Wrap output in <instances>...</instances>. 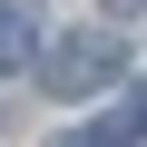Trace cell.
I'll return each mask as SVG.
<instances>
[{
	"mask_svg": "<svg viewBox=\"0 0 147 147\" xmlns=\"http://www.w3.org/2000/svg\"><path fill=\"white\" fill-rule=\"evenodd\" d=\"M127 69V39L118 30H59L49 39V98H88Z\"/></svg>",
	"mask_w": 147,
	"mask_h": 147,
	"instance_id": "1",
	"label": "cell"
},
{
	"mask_svg": "<svg viewBox=\"0 0 147 147\" xmlns=\"http://www.w3.org/2000/svg\"><path fill=\"white\" fill-rule=\"evenodd\" d=\"M49 147H137V98H127V108H108L98 127H59Z\"/></svg>",
	"mask_w": 147,
	"mask_h": 147,
	"instance_id": "2",
	"label": "cell"
},
{
	"mask_svg": "<svg viewBox=\"0 0 147 147\" xmlns=\"http://www.w3.org/2000/svg\"><path fill=\"white\" fill-rule=\"evenodd\" d=\"M39 59V39H30V20L20 10H0V69H30Z\"/></svg>",
	"mask_w": 147,
	"mask_h": 147,
	"instance_id": "3",
	"label": "cell"
}]
</instances>
